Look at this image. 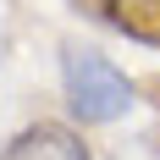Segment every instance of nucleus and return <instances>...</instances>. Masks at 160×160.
<instances>
[{"label": "nucleus", "mask_w": 160, "mask_h": 160, "mask_svg": "<svg viewBox=\"0 0 160 160\" xmlns=\"http://www.w3.org/2000/svg\"><path fill=\"white\" fill-rule=\"evenodd\" d=\"M0 160H94V155L66 122H33L0 149Z\"/></svg>", "instance_id": "nucleus-2"}, {"label": "nucleus", "mask_w": 160, "mask_h": 160, "mask_svg": "<svg viewBox=\"0 0 160 160\" xmlns=\"http://www.w3.org/2000/svg\"><path fill=\"white\" fill-rule=\"evenodd\" d=\"M61 83H66V105L78 122H122L132 105V83L127 72L99 55L88 44H66L61 50Z\"/></svg>", "instance_id": "nucleus-1"}, {"label": "nucleus", "mask_w": 160, "mask_h": 160, "mask_svg": "<svg viewBox=\"0 0 160 160\" xmlns=\"http://www.w3.org/2000/svg\"><path fill=\"white\" fill-rule=\"evenodd\" d=\"M78 6L94 22H105V28L160 50V0H78Z\"/></svg>", "instance_id": "nucleus-3"}]
</instances>
